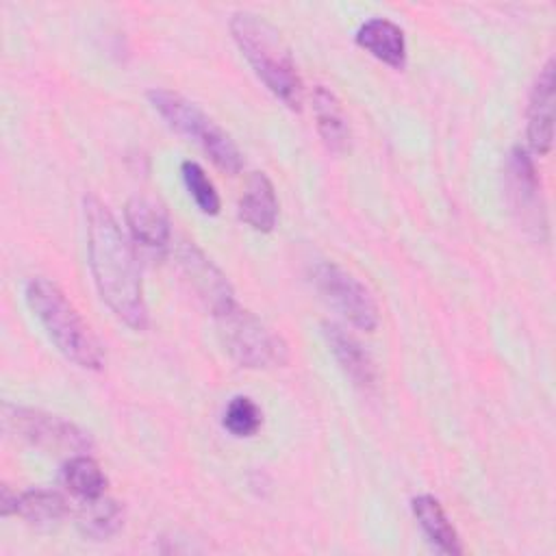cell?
Segmentation results:
<instances>
[{"instance_id":"cell-1","label":"cell","mask_w":556,"mask_h":556,"mask_svg":"<svg viewBox=\"0 0 556 556\" xmlns=\"http://www.w3.org/2000/svg\"><path fill=\"white\" fill-rule=\"evenodd\" d=\"M83 206L89 267L100 298L126 326L132 330H146L148 306L139 263L130 241L100 198L89 193L85 195Z\"/></svg>"},{"instance_id":"cell-2","label":"cell","mask_w":556,"mask_h":556,"mask_svg":"<svg viewBox=\"0 0 556 556\" xmlns=\"http://www.w3.org/2000/svg\"><path fill=\"white\" fill-rule=\"evenodd\" d=\"M230 33L241 54L263 85L289 109H302V78L280 30L265 17L237 11L230 17Z\"/></svg>"},{"instance_id":"cell-3","label":"cell","mask_w":556,"mask_h":556,"mask_svg":"<svg viewBox=\"0 0 556 556\" xmlns=\"http://www.w3.org/2000/svg\"><path fill=\"white\" fill-rule=\"evenodd\" d=\"M26 302L43 326L56 350L83 369H100L104 363L102 345L91 328L78 315L65 293L48 278H30L26 282Z\"/></svg>"},{"instance_id":"cell-4","label":"cell","mask_w":556,"mask_h":556,"mask_svg":"<svg viewBox=\"0 0 556 556\" xmlns=\"http://www.w3.org/2000/svg\"><path fill=\"white\" fill-rule=\"evenodd\" d=\"M148 100L176 132L195 141L219 169L237 174L243 167V154L232 137L191 100L169 89H150Z\"/></svg>"},{"instance_id":"cell-5","label":"cell","mask_w":556,"mask_h":556,"mask_svg":"<svg viewBox=\"0 0 556 556\" xmlns=\"http://www.w3.org/2000/svg\"><path fill=\"white\" fill-rule=\"evenodd\" d=\"M213 319L224 350L241 367L267 369L289 361V350L282 337L237 302L215 313Z\"/></svg>"},{"instance_id":"cell-6","label":"cell","mask_w":556,"mask_h":556,"mask_svg":"<svg viewBox=\"0 0 556 556\" xmlns=\"http://www.w3.org/2000/svg\"><path fill=\"white\" fill-rule=\"evenodd\" d=\"M2 424L7 432L43 452L76 456L87 454L93 447L89 432L65 417L43 413L39 408L4 404Z\"/></svg>"},{"instance_id":"cell-7","label":"cell","mask_w":556,"mask_h":556,"mask_svg":"<svg viewBox=\"0 0 556 556\" xmlns=\"http://www.w3.org/2000/svg\"><path fill=\"white\" fill-rule=\"evenodd\" d=\"M311 276L319 295L352 326L365 332H371L378 326V304L371 291L352 271L332 261H319Z\"/></svg>"},{"instance_id":"cell-8","label":"cell","mask_w":556,"mask_h":556,"mask_svg":"<svg viewBox=\"0 0 556 556\" xmlns=\"http://www.w3.org/2000/svg\"><path fill=\"white\" fill-rule=\"evenodd\" d=\"M176 256L185 278L191 282V289L198 293V298L204 300V304L211 308L213 315L237 302L235 291L226 280V276L213 265V261L193 241H182L178 245Z\"/></svg>"},{"instance_id":"cell-9","label":"cell","mask_w":556,"mask_h":556,"mask_svg":"<svg viewBox=\"0 0 556 556\" xmlns=\"http://www.w3.org/2000/svg\"><path fill=\"white\" fill-rule=\"evenodd\" d=\"M508 189L513 206L521 215V222L528 224V228H534L541 237L547 226L541 198V180L534 161L521 148H513L508 156Z\"/></svg>"},{"instance_id":"cell-10","label":"cell","mask_w":556,"mask_h":556,"mask_svg":"<svg viewBox=\"0 0 556 556\" xmlns=\"http://www.w3.org/2000/svg\"><path fill=\"white\" fill-rule=\"evenodd\" d=\"M528 143L536 154H547L554 143V59L539 70L528 100Z\"/></svg>"},{"instance_id":"cell-11","label":"cell","mask_w":556,"mask_h":556,"mask_svg":"<svg viewBox=\"0 0 556 556\" xmlns=\"http://www.w3.org/2000/svg\"><path fill=\"white\" fill-rule=\"evenodd\" d=\"M324 337L334 361L352 380V384L363 391H371L376 387L378 374L369 352L339 324H324Z\"/></svg>"},{"instance_id":"cell-12","label":"cell","mask_w":556,"mask_h":556,"mask_svg":"<svg viewBox=\"0 0 556 556\" xmlns=\"http://www.w3.org/2000/svg\"><path fill=\"white\" fill-rule=\"evenodd\" d=\"M356 43L393 70H402L406 65L404 30L387 17H371L363 22L356 30Z\"/></svg>"},{"instance_id":"cell-13","label":"cell","mask_w":556,"mask_h":556,"mask_svg":"<svg viewBox=\"0 0 556 556\" xmlns=\"http://www.w3.org/2000/svg\"><path fill=\"white\" fill-rule=\"evenodd\" d=\"M239 219L256 232H271L278 219V198L265 172H252L237 206Z\"/></svg>"},{"instance_id":"cell-14","label":"cell","mask_w":556,"mask_h":556,"mask_svg":"<svg viewBox=\"0 0 556 556\" xmlns=\"http://www.w3.org/2000/svg\"><path fill=\"white\" fill-rule=\"evenodd\" d=\"M124 217L137 243L154 250H163L169 243V237H172L169 217L156 202L135 195L126 202Z\"/></svg>"},{"instance_id":"cell-15","label":"cell","mask_w":556,"mask_h":556,"mask_svg":"<svg viewBox=\"0 0 556 556\" xmlns=\"http://www.w3.org/2000/svg\"><path fill=\"white\" fill-rule=\"evenodd\" d=\"M410 508H413V515L419 521L424 534L441 554H450V556L463 554V543L458 539V532L452 526V521L447 519L441 502L434 495L424 493V495L413 497Z\"/></svg>"},{"instance_id":"cell-16","label":"cell","mask_w":556,"mask_h":556,"mask_svg":"<svg viewBox=\"0 0 556 556\" xmlns=\"http://www.w3.org/2000/svg\"><path fill=\"white\" fill-rule=\"evenodd\" d=\"M313 111L326 148L332 152H343L350 143V124L339 98L328 87L317 85L313 89Z\"/></svg>"},{"instance_id":"cell-17","label":"cell","mask_w":556,"mask_h":556,"mask_svg":"<svg viewBox=\"0 0 556 556\" xmlns=\"http://www.w3.org/2000/svg\"><path fill=\"white\" fill-rule=\"evenodd\" d=\"M78 530L93 539V541H104L113 536L122 523H124V508L119 502L100 495L93 500H85L83 508L78 510Z\"/></svg>"},{"instance_id":"cell-18","label":"cell","mask_w":556,"mask_h":556,"mask_svg":"<svg viewBox=\"0 0 556 556\" xmlns=\"http://www.w3.org/2000/svg\"><path fill=\"white\" fill-rule=\"evenodd\" d=\"M15 515L33 526H52L67 515V502L54 489H28L24 493H17Z\"/></svg>"},{"instance_id":"cell-19","label":"cell","mask_w":556,"mask_h":556,"mask_svg":"<svg viewBox=\"0 0 556 556\" xmlns=\"http://www.w3.org/2000/svg\"><path fill=\"white\" fill-rule=\"evenodd\" d=\"M63 482L80 500L100 497L106 489V478L89 454L70 456V460L63 465Z\"/></svg>"},{"instance_id":"cell-20","label":"cell","mask_w":556,"mask_h":556,"mask_svg":"<svg viewBox=\"0 0 556 556\" xmlns=\"http://www.w3.org/2000/svg\"><path fill=\"white\" fill-rule=\"evenodd\" d=\"M180 174H182L185 187H187L189 195L193 198V202L198 204V208L204 215H217L222 202H219V193H217L213 180L206 176V172L195 161H182Z\"/></svg>"},{"instance_id":"cell-21","label":"cell","mask_w":556,"mask_h":556,"mask_svg":"<svg viewBox=\"0 0 556 556\" xmlns=\"http://www.w3.org/2000/svg\"><path fill=\"white\" fill-rule=\"evenodd\" d=\"M224 428L232 434V437H252L256 434V430L263 424V413L258 408V404L248 397V395H235L224 410V419H222Z\"/></svg>"}]
</instances>
